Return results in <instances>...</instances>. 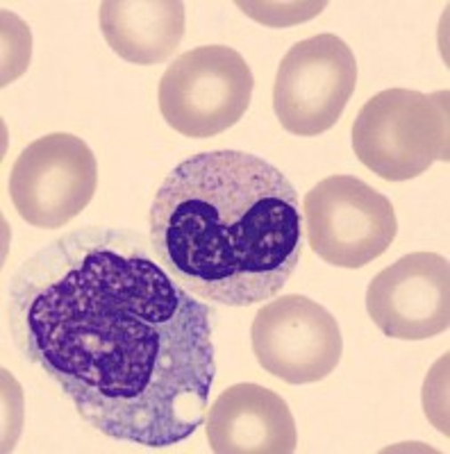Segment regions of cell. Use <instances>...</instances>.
<instances>
[{
    "instance_id": "1",
    "label": "cell",
    "mask_w": 450,
    "mask_h": 454,
    "mask_svg": "<svg viewBox=\"0 0 450 454\" xmlns=\"http://www.w3.org/2000/svg\"><path fill=\"white\" fill-rule=\"evenodd\" d=\"M153 254L139 232L73 230L19 266L7 323L93 429L169 448L205 423L217 359L212 307Z\"/></svg>"
},
{
    "instance_id": "2",
    "label": "cell",
    "mask_w": 450,
    "mask_h": 454,
    "mask_svg": "<svg viewBox=\"0 0 450 454\" xmlns=\"http://www.w3.org/2000/svg\"><path fill=\"white\" fill-rule=\"evenodd\" d=\"M303 232L289 177L241 150L180 161L150 207L157 262L189 294L225 307L273 300L298 269Z\"/></svg>"
},
{
    "instance_id": "3",
    "label": "cell",
    "mask_w": 450,
    "mask_h": 454,
    "mask_svg": "<svg viewBox=\"0 0 450 454\" xmlns=\"http://www.w3.org/2000/svg\"><path fill=\"white\" fill-rule=\"evenodd\" d=\"M448 89L375 93L352 123V150L358 160L387 182L414 180L435 161H448Z\"/></svg>"
},
{
    "instance_id": "4",
    "label": "cell",
    "mask_w": 450,
    "mask_h": 454,
    "mask_svg": "<svg viewBox=\"0 0 450 454\" xmlns=\"http://www.w3.org/2000/svg\"><path fill=\"white\" fill-rule=\"evenodd\" d=\"M253 71L230 46H201L173 59L160 80V112L192 139L217 137L243 119L253 98Z\"/></svg>"
},
{
    "instance_id": "5",
    "label": "cell",
    "mask_w": 450,
    "mask_h": 454,
    "mask_svg": "<svg viewBox=\"0 0 450 454\" xmlns=\"http://www.w3.org/2000/svg\"><path fill=\"white\" fill-rule=\"evenodd\" d=\"M310 248L339 269H362L383 257L399 234L387 196L355 176H332L303 200Z\"/></svg>"
},
{
    "instance_id": "6",
    "label": "cell",
    "mask_w": 450,
    "mask_h": 454,
    "mask_svg": "<svg viewBox=\"0 0 450 454\" xmlns=\"http://www.w3.org/2000/svg\"><path fill=\"white\" fill-rule=\"evenodd\" d=\"M358 84V59L336 35H316L289 48L273 82L280 125L296 137L335 128Z\"/></svg>"
},
{
    "instance_id": "7",
    "label": "cell",
    "mask_w": 450,
    "mask_h": 454,
    "mask_svg": "<svg viewBox=\"0 0 450 454\" xmlns=\"http://www.w3.org/2000/svg\"><path fill=\"white\" fill-rule=\"evenodd\" d=\"M99 186V161L80 137L55 132L32 141L16 157L10 196L32 227L58 230L87 209Z\"/></svg>"
},
{
    "instance_id": "8",
    "label": "cell",
    "mask_w": 450,
    "mask_h": 454,
    "mask_svg": "<svg viewBox=\"0 0 450 454\" xmlns=\"http://www.w3.org/2000/svg\"><path fill=\"white\" fill-rule=\"evenodd\" d=\"M255 359L287 384H314L342 362L343 339L335 316L307 295L271 300L250 327Z\"/></svg>"
},
{
    "instance_id": "9",
    "label": "cell",
    "mask_w": 450,
    "mask_h": 454,
    "mask_svg": "<svg viewBox=\"0 0 450 454\" xmlns=\"http://www.w3.org/2000/svg\"><path fill=\"white\" fill-rule=\"evenodd\" d=\"M367 311L383 334L423 340L450 325V263L437 253H409L380 270L367 289Z\"/></svg>"
},
{
    "instance_id": "10",
    "label": "cell",
    "mask_w": 450,
    "mask_h": 454,
    "mask_svg": "<svg viewBox=\"0 0 450 454\" xmlns=\"http://www.w3.org/2000/svg\"><path fill=\"white\" fill-rule=\"evenodd\" d=\"M208 441L217 454H291L296 420L285 397L259 384H234L208 409Z\"/></svg>"
},
{
    "instance_id": "11",
    "label": "cell",
    "mask_w": 450,
    "mask_h": 454,
    "mask_svg": "<svg viewBox=\"0 0 450 454\" xmlns=\"http://www.w3.org/2000/svg\"><path fill=\"white\" fill-rule=\"evenodd\" d=\"M100 30L121 59L139 67L166 62L185 36V5L178 0H105Z\"/></svg>"
}]
</instances>
